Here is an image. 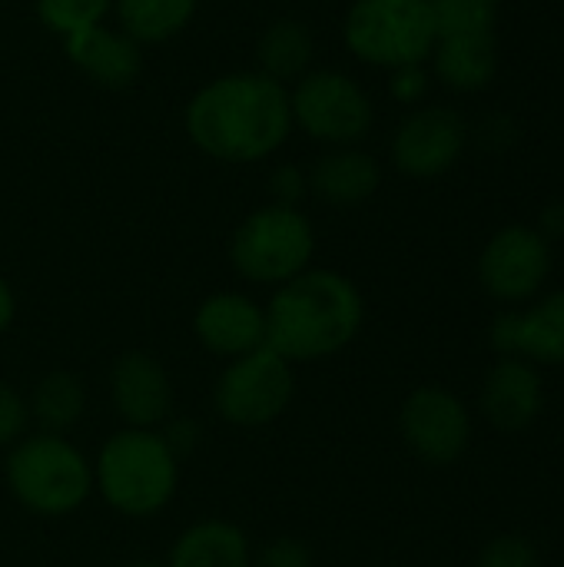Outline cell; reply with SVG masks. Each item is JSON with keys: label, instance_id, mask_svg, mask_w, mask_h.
Listing matches in <instances>:
<instances>
[{"label": "cell", "instance_id": "obj_1", "mask_svg": "<svg viewBox=\"0 0 564 567\" xmlns=\"http://www.w3.org/2000/svg\"><path fill=\"white\" fill-rule=\"evenodd\" d=\"M183 126L189 143L216 163H263L283 150L293 133L289 86L259 70L213 76L189 96Z\"/></svg>", "mask_w": 564, "mask_h": 567}, {"label": "cell", "instance_id": "obj_2", "mask_svg": "<svg viewBox=\"0 0 564 567\" xmlns=\"http://www.w3.org/2000/svg\"><path fill=\"white\" fill-rule=\"evenodd\" d=\"M266 309V346L289 365H312L346 352L366 322L359 286L339 269L309 266L273 289Z\"/></svg>", "mask_w": 564, "mask_h": 567}, {"label": "cell", "instance_id": "obj_3", "mask_svg": "<svg viewBox=\"0 0 564 567\" xmlns=\"http://www.w3.org/2000/svg\"><path fill=\"white\" fill-rule=\"evenodd\" d=\"M183 458L160 429H116L93 455V495L130 522L163 515L180 492Z\"/></svg>", "mask_w": 564, "mask_h": 567}, {"label": "cell", "instance_id": "obj_4", "mask_svg": "<svg viewBox=\"0 0 564 567\" xmlns=\"http://www.w3.org/2000/svg\"><path fill=\"white\" fill-rule=\"evenodd\" d=\"M10 498L37 518H70L93 498V458L66 435L27 432L7 449Z\"/></svg>", "mask_w": 564, "mask_h": 567}, {"label": "cell", "instance_id": "obj_5", "mask_svg": "<svg viewBox=\"0 0 564 567\" xmlns=\"http://www.w3.org/2000/svg\"><path fill=\"white\" fill-rule=\"evenodd\" d=\"M316 226L302 206H256L229 236V266L239 279L279 289L312 266Z\"/></svg>", "mask_w": 564, "mask_h": 567}, {"label": "cell", "instance_id": "obj_6", "mask_svg": "<svg viewBox=\"0 0 564 567\" xmlns=\"http://www.w3.org/2000/svg\"><path fill=\"white\" fill-rule=\"evenodd\" d=\"M349 53L379 70L425 63L439 40L429 0H352L342 20Z\"/></svg>", "mask_w": 564, "mask_h": 567}, {"label": "cell", "instance_id": "obj_7", "mask_svg": "<svg viewBox=\"0 0 564 567\" xmlns=\"http://www.w3.org/2000/svg\"><path fill=\"white\" fill-rule=\"evenodd\" d=\"M219 422L253 432L279 422L296 402V365L259 346L239 359H229L209 392Z\"/></svg>", "mask_w": 564, "mask_h": 567}, {"label": "cell", "instance_id": "obj_8", "mask_svg": "<svg viewBox=\"0 0 564 567\" xmlns=\"http://www.w3.org/2000/svg\"><path fill=\"white\" fill-rule=\"evenodd\" d=\"M293 130H302L309 140L326 146H359L372 123L376 103L369 90L332 66L309 70L289 86Z\"/></svg>", "mask_w": 564, "mask_h": 567}, {"label": "cell", "instance_id": "obj_9", "mask_svg": "<svg viewBox=\"0 0 564 567\" xmlns=\"http://www.w3.org/2000/svg\"><path fill=\"white\" fill-rule=\"evenodd\" d=\"M469 146V123L452 106H416L392 133V166L409 179L445 176Z\"/></svg>", "mask_w": 564, "mask_h": 567}, {"label": "cell", "instance_id": "obj_10", "mask_svg": "<svg viewBox=\"0 0 564 567\" xmlns=\"http://www.w3.org/2000/svg\"><path fill=\"white\" fill-rule=\"evenodd\" d=\"M106 392L123 429H163L176 409L173 375L146 349H126L113 359Z\"/></svg>", "mask_w": 564, "mask_h": 567}, {"label": "cell", "instance_id": "obj_11", "mask_svg": "<svg viewBox=\"0 0 564 567\" xmlns=\"http://www.w3.org/2000/svg\"><path fill=\"white\" fill-rule=\"evenodd\" d=\"M552 269V249L545 233L532 226H505L499 229L482 256H479V279L489 296L495 299H529L542 289Z\"/></svg>", "mask_w": 564, "mask_h": 567}, {"label": "cell", "instance_id": "obj_12", "mask_svg": "<svg viewBox=\"0 0 564 567\" xmlns=\"http://www.w3.org/2000/svg\"><path fill=\"white\" fill-rule=\"evenodd\" d=\"M406 445L429 465H452L469 449V412L465 405L435 385L416 389L399 412Z\"/></svg>", "mask_w": 564, "mask_h": 567}, {"label": "cell", "instance_id": "obj_13", "mask_svg": "<svg viewBox=\"0 0 564 567\" xmlns=\"http://www.w3.org/2000/svg\"><path fill=\"white\" fill-rule=\"evenodd\" d=\"M193 336L199 349L229 362L266 346V309L239 289H219L199 299L193 312Z\"/></svg>", "mask_w": 564, "mask_h": 567}, {"label": "cell", "instance_id": "obj_14", "mask_svg": "<svg viewBox=\"0 0 564 567\" xmlns=\"http://www.w3.org/2000/svg\"><path fill=\"white\" fill-rule=\"evenodd\" d=\"M66 60L96 86L103 90H126L143 73V47L126 37L120 27H90L63 40Z\"/></svg>", "mask_w": 564, "mask_h": 567}, {"label": "cell", "instance_id": "obj_15", "mask_svg": "<svg viewBox=\"0 0 564 567\" xmlns=\"http://www.w3.org/2000/svg\"><path fill=\"white\" fill-rule=\"evenodd\" d=\"M306 173L309 196L336 209L362 206L382 186V166L362 146H326V153Z\"/></svg>", "mask_w": 564, "mask_h": 567}, {"label": "cell", "instance_id": "obj_16", "mask_svg": "<svg viewBox=\"0 0 564 567\" xmlns=\"http://www.w3.org/2000/svg\"><path fill=\"white\" fill-rule=\"evenodd\" d=\"M499 352H525L535 362H564V292H552L525 316H499L492 326Z\"/></svg>", "mask_w": 564, "mask_h": 567}, {"label": "cell", "instance_id": "obj_17", "mask_svg": "<svg viewBox=\"0 0 564 567\" xmlns=\"http://www.w3.org/2000/svg\"><path fill=\"white\" fill-rule=\"evenodd\" d=\"M249 535L226 518H199L186 525L163 558L166 567H249Z\"/></svg>", "mask_w": 564, "mask_h": 567}, {"label": "cell", "instance_id": "obj_18", "mask_svg": "<svg viewBox=\"0 0 564 567\" xmlns=\"http://www.w3.org/2000/svg\"><path fill=\"white\" fill-rule=\"evenodd\" d=\"M539 409H542V382L525 362L505 359L485 375L482 412L499 432L529 429Z\"/></svg>", "mask_w": 564, "mask_h": 567}, {"label": "cell", "instance_id": "obj_19", "mask_svg": "<svg viewBox=\"0 0 564 567\" xmlns=\"http://www.w3.org/2000/svg\"><path fill=\"white\" fill-rule=\"evenodd\" d=\"M432 76L455 93H479L499 73V43L492 33L439 37L432 47Z\"/></svg>", "mask_w": 564, "mask_h": 567}, {"label": "cell", "instance_id": "obj_20", "mask_svg": "<svg viewBox=\"0 0 564 567\" xmlns=\"http://www.w3.org/2000/svg\"><path fill=\"white\" fill-rule=\"evenodd\" d=\"M316 37L306 20L279 17L256 40V70L283 86H293L299 76L312 70Z\"/></svg>", "mask_w": 564, "mask_h": 567}, {"label": "cell", "instance_id": "obj_21", "mask_svg": "<svg viewBox=\"0 0 564 567\" xmlns=\"http://www.w3.org/2000/svg\"><path fill=\"white\" fill-rule=\"evenodd\" d=\"M27 409H30V422L37 425V432L66 435L86 415V385L70 369H50L37 379L27 399Z\"/></svg>", "mask_w": 564, "mask_h": 567}, {"label": "cell", "instance_id": "obj_22", "mask_svg": "<svg viewBox=\"0 0 564 567\" xmlns=\"http://www.w3.org/2000/svg\"><path fill=\"white\" fill-rule=\"evenodd\" d=\"M196 7L199 0H113L120 30L133 37L140 47L180 37L193 23Z\"/></svg>", "mask_w": 564, "mask_h": 567}, {"label": "cell", "instance_id": "obj_23", "mask_svg": "<svg viewBox=\"0 0 564 567\" xmlns=\"http://www.w3.org/2000/svg\"><path fill=\"white\" fill-rule=\"evenodd\" d=\"M33 7L40 23L63 40L106 23V17L113 13V0H37Z\"/></svg>", "mask_w": 564, "mask_h": 567}, {"label": "cell", "instance_id": "obj_24", "mask_svg": "<svg viewBox=\"0 0 564 567\" xmlns=\"http://www.w3.org/2000/svg\"><path fill=\"white\" fill-rule=\"evenodd\" d=\"M429 10L439 37L492 33L499 20V3L492 0H429Z\"/></svg>", "mask_w": 564, "mask_h": 567}, {"label": "cell", "instance_id": "obj_25", "mask_svg": "<svg viewBox=\"0 0 564 567\" xmlns=\"http://www.w3.org/2000/svg\"><path fill=\"white\" fill-rule=\"evenodd\" d=\"M249 567H316V555L302 538L279 535V538H269L266 545L253 548Z\"/></svg>", "mask_w": 564, "mask_h": 567}, {"label": "cell", "instance_id": "obj_26", "mask_svg": "<svg viewBox=\"0 0 564 567\" xmlns=\"http://www.w3.org/2000/svg\"><path fill=\"white\" fill-rule=\"evenodd\" d=\"M27 432H30L27 399L13 385L0 382V452H7L10 445H17Z\"/></svg>", "mask_w": 564, "mask_h": 567}, {"label": "cell", "instance_id": "obj_27", "mask_svg": "<svg viewBox=\"0 0 564 567\" xmlns=\"http://www.w3.org/2000/svg\"><path fill=\"white\" fill-rule=\"evenodd\" d=\"M269 203L279 206H302V199L309 196V173L296 163H279L269 173Z\"/></svg>", "mask_w": 564, "mask_h": 567}, {"label": "cell", "instance_id": "obj_28", "mask_svg": "<svg viewBox=\"0 0 564 567\" xmlns=\"http://www.w3.org/2000/svg\"><path fill=\"white\" fill-rule=\"evenodd\" d=\"M432 86V73L425 70V63H409L399 70H389V96L402 106H419L429 96Z\"/></svg>", "mask_w": 564, "mask_h": 567}, {"label": "cell", "instance_id": "obj_29", "mask_svg": "<svg viewBox=\"0 0 564 567\" xmlns=\"http://www.w3.org/2000/svg\"><path fill=\"white\" fill-rule=\"evenodd\" d=\"M535 548L519 535H502L485 545L475 567H535Z\"/></svg>", "mask_w": 564, "mask_h": 567}, {"label": "cell", "instance_id": "obj_30", "mask_svg": "<svg viewBox=\"0 0 564 567\" xmlns=\"http://www.w3.org/2000/svg\"><path fill=\"white\" fill-rule=\"evenodd\" d=\"M160 435L166 439V445H170L180 458L193 455V452L199 449V442H203V429H199V422H196V419H180L176 412L163 422Z\"/></svg>", "mask_w": 564, "mask_h": 567}, {"label": "cell", "instance_id": "obj_31", "mask_svg": "<svg viewBox=\"0 0 564 567\" xmlns=\"http://www.w3.org/2000/svg\"><path fill=\"white\" fill-rule=\"evenodd\" d=\"M13 322H17V292L10 279L0 272V336H7Z\"/></svg>", "mask_w": 564, "mask_h": 567}, {"label": "cell", "instance_id": "obj_32", "mask_svg": "<svg viewBox=\"0 0 564 567\" xmlns=\"http://www.w3.org/2000/svg\"><path fill=\"white\" fill-rule=\"evenodd\" d=\"M542 223H545V229H548V233L562 236L564 233V203H552V206L542 213Z\"/></svg>", "mask_w": 564, "mask_h": 567}, {"label": "cell", "instance_id": "obj_33", "mask_svg": "<svg viewBox=\"0 0 564 567\" xmlns=\"http://www.w3.org/2000/svg\"><path fill=\"white\" fill-rule=\"evenodd\" d=\"M120 567H166L160 558H130V561H123Z\"/></svg>", "mask_w": 564, "mask_h": 567}, {"label": "cell", "instance_id": "obj_34", "mask_svg": "<svg viewBox=\"0 0 564 567\" xmlns=\"http://www.w3.org/2000/svg\"><path fill=\"white\" fill-rule=\"evenodd\" d=\"M492 3H499V7H502V0H492Z\"/></svg>", "mask_w": 564, "mask_h": 567}]
</instances>
